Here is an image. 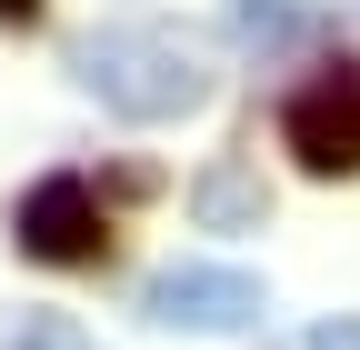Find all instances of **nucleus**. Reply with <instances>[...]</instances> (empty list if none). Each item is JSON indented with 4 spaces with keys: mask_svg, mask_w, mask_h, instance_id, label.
Wrapping results in <instances>:
<instances>
[{
    "mask_svg": "<svg viewBox=\"0 0 360 350\" xmlns=\"http://www.w3.org/2000/svg\"><path fill=\"white\" fill-rule=\"evenodd\" d=\"M70 80L110 120H191L210 101V60L191 30H160V20H130V30H90L70 51Z\"/></svg>",
    "mask_w": 360,
    "mask_h": 350,
    "instance_id": "nucleus-1",
    "label": "nucleus"
},
{
    "mask_svg": "<svg viewBox=\"0 0 360 350\" xmlns=\"http://www.w3.org/2000/svg\"><path fill=\"white\" fill-rule=\"evenodd\" d=\"M141 311H150L160 330L231 340V330H250V320L270 311V290H260L250 271H231V260H170V271H150V280H141Z\"/></svg>",
    "mask_w": 360,
    "mask_h": 350,
    "instance_id": "nucleus-2",
    "label": "nucleus"
},
{
    "mask_svg": "<svg viewBox=\"0 0 360 350\" xmlns=\"http://www.w3.org/2000/svg\"><path fill=\"white\" fill-rule=\"evenodd\" d=\"M281 141H290V160L310 170V181H350L360 170V60L300 80L290 110H281Z\"/></svg>",
    "mask_w": 360,
    "mask_h": 350,
    "instance_id": "nucleus-3",
    "label": "nucleus"
},
{
    "mask_svg": "<svg viewBox=\"0 0 360 350\" xmlns=\"http://www.w3.org/2000/svg\"><path fill=\"white\" fill-rule=\"evenodd\" d=\"M11 240L20 260H40V271H80V260H101V190L70 181V170H51V181H30L20 210H11Z\"/></svg>",
    "mask_w": 360,
    "mask_h": 350,
    "instance_id": "nucleus-4",
    "label": "nucleus"
},
{
    "mask_svg": "<svg viewBox=\"0 0 360 350\" xmlns=\"http://www.w3.org/2000/svg\"><path fill=\"white\" fill-rule=\"evenodd\" d=\"M231 40L260 51V60H281V51H300V40H321V20H310L300 0H231Z\"/></svg>",
    "mask_w": 360,
    "mask_h": 350,
    "instance_id": "nucleus-5",
    "label": "nucleus"
},
{
    "mask_svg": "<svg viewBox=\"0 0 360 350\" xmlns=\"http://www.w3.org/2000/svg\"><path fill=\"white\" fill-rule=\"evenodd\" d=\"M191 210H200V221H220V231H260V181H240V170H210V181L191 190Z\"/></svg>",
    "mask_w": 360,
    "mask_h": 350,
    "instance_id": "nucleus-6",
    "label": "nucleus"
},
{
    "mask_svg": "<svg viewBox=\"0 0 360 350\" xmlns=\"http://www.w3.org/2000/svg\"><path fill=\"white\" fill-rule=\"evenodd\" d=\"M0 350H101V340H90L70 311H20L11 330H0Z\"/></svg>",
    "mask_w": 360,
    "mask_h": 350,
    "instance_id": "nucleus-7",
    "label": "nucleus"
},
{
    "mask_svg": "<svg viewBox=\"0 0 360 350\" xmlns=\"http://www.w3.org/2000/svg\"><path fill=\"white\" fill-rule=\"evenodd\" d=\"M300 350H360V320H321V330H310Z\"/></svg>",
    "mask_w": 360,
    "mask_h": 350,
    "instance_id": "nucleus-8",
    "label": "nucleus"
},
{
    "mask_svg": "<svg viewBox=\"0 0 360 350\" xmlns=\"http://www.w3.org/2000/svg\"><path fill=\"white\" fill-rule=\"evenodd\" d=\"M30 11H40V0H0V20H30Z\"/></svg>",
    "mask_w": 360,
    "mask_h": 350,
    "instance_id": "nucleus-9",
    "label": "nucleus"
}]
</instances>
